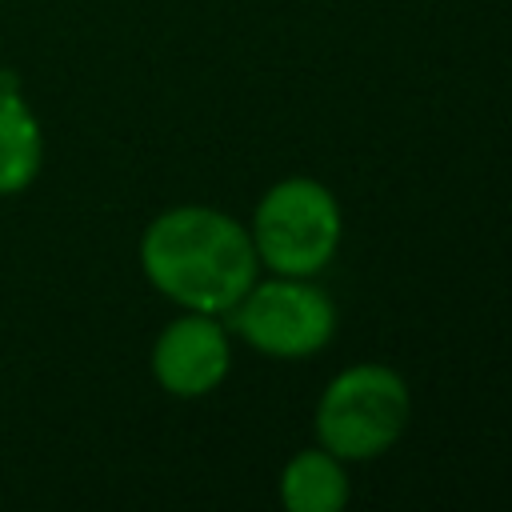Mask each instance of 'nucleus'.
I'll return each mask as SVG.
<instances>
[{
    "instance_id": "3",
    "label": "nucleus",
    "mask_w": 512,
    "mask_h": 512,
    "mask_svg": "<svg viewBox=\"0 0 512 512\" xmlns=\"http://www.w3.org/2000/svg\"><path fill=\"white\" fill-rule=\"evenodd\" d=\"M248 236L264 272L320 276L344 240L336 192L316 176H284L268 184L252 208Z\"/></svg>"
},
{
    "instance_id": "1",
    "label": "nucleus",
    "mask_w": 512,
    "mask_h": 512,
    "mask_svg": "<svg viewBox=\"0 0 512 512\" xmlns=\"http://www.w3.org/2000/svg\"><path fill=\"white\" fill-rule=\"evenodd\" d=\"M144 280L176 308L224 316L260 276L248 224L212 204L156 212L136 244Z\"/></svg>"
},
{
    "instance_id": "4",
    "label": "nucleus",
    "mask_w": 512,
    "mask_h": 512,
    "mask_svg": "<svg viewBox=\"0 0 512 512\" xmlns=\"http://www.w3.org/2000/svg\"><path fill=\"white\" fill-rule=\"evenodd\" d=\"M228 332L268 360H308L332 344L340 312L312 276H256L224 312Z\"/></svg>"
},
{
    "instance_id": "5",
    "label": "nucleus",
    "mask_w": 512,
    "mask_h": 512,
    "mask_svg": "<svg viewBox=\"0 0 512 512\" xmlns=\"http://www.w3.org/2000/svg\"><path fill=\"white\" fill-rule=\"evenodd\" d=\"M148 372L176 400L212 396L232 372V332L224 316L180 308L152 340Z\"/></svg>"
},
{
    "instance_id": "2",
    "label": "nucleus",
    "mask_w": 512,
    "mask_h": 512,
    "mask_svg": "<svg viewBox=\"0 0 512 512\" xmlns=\"http://www.w3.org/2000/svg\"><path fill=\"white\" fill-rule=\"evenodd\" d=\"M412 420L408 380L380 360H360L340 368L316 400L312 432L316 444L340 456L344 464H368L396 448Z\"/></svg>"
},
{
    "instance_id": "7",
    "label": "nucleus",
    "mask_w": 512,
    "mask_h": 512,
    "mask_svg": "<svg viewBox=\"0 0 512 512\" xmlns=\"http://www.w3.org/2000/svg\"><path fill=\"white\" fill-rule=\"evenodd\" d=\"M276 496L288 512H340L352 496L348 464L328 448H300L288 456L276 480Z\"/></svg>"
},
{
    "instance_id": "6",
    "label": "nucleus",
    "mask_w": 512,
    "mask_h": 512,
    "mask_svg": "<svg viewBox=\"0 0 512 512\" xmlns=\"http://www.w3.org/2000/svg\"><path fill=\"white\" fill-rule=\"evenodd\" d=\"M44 152V124L24 96L20 76L0 68V200H12L40 180Z\"/></svg>"
}]
</instances>
